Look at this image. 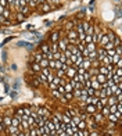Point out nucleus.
<instances>
[{
    "label": "nucleus",
    "instance_id": "1",
    "mask_svg": "<svg viewBox=\"0 0 122 136\" xmlns=\"http://www.w3.org/2000/svg\"><path fill=\"white\" fill-rule=\"evenodd\" d=\"M121 40L90 17H72L33 52L29 81L50 104L78 111L103 132L121 124Z\"/></svg>",
    "mask_w": 122,
    "mask_h": 136
},
{
    "label": "nucleus",
    "instance_id": "2",
    "mask_svg": "<svg viewBox=\"0 0 122 136\" xmlns=\"http://www.w3.org/2000/svg\"><path fill=\"white\" fill-rule=\"evenodd\" d=\"M99 129L78 111L54 104L0 108V136H101Z\"/></svg>",
    "mask_w": 122,
    "mask_h": 136
}]
</instances>
